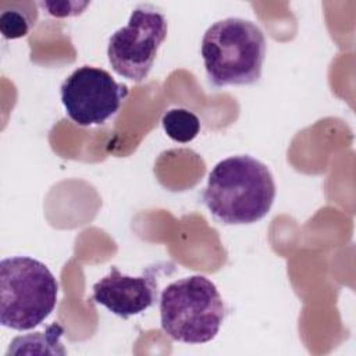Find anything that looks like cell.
<instances>
[{
	"label": "cell",
	"mask_w": 356,
	"mask_h": 356,
	"mask_svg": "<svg viewBox=\"0 0 356 356\" xmlns=\"http://www.w3.org/2000/svg\"><path fill=\"white\" fill-rule=\"evenodd\" d=\"M61 103L70 120L81 127L103 125L128 96V88L103 68L82 65L60 86Z\"/></svg>",
	"instance_id": "obj_6"
},
{
	"label": "cell",
	"mask_w": 356,
	"mask_h": 356,
	"mask_svg": "<svg viewBox=\"0 0 356 356\" xmlns=\"http://www.w3.org/2000/svg\"><path fill=\"white\" fill-rule=\"evenodd\" d=\"M89 1H40L39 6L51 17L64 18V17H75L83 13V10L89 6Z\"/></svg>",
	"instance_id": "obj_11"
},
{
	"label": "cell",
	"mask_w": 356,
	"mask_h": 356,
	"mask_svg": "<svg viewBox=\"0 0 356 356\" xmlns=\"http://www.w3.org/2000/svg\"><path fill=\"white\" fill-rule=\"evenodd\" d=\"M200 53L213 86L252 85L261 76L266 38L254 22L228 17L207 28Z\"/></svg>",
	"instance_id": "obj_2"
},
{
	"label": "cell",
	"mask_w": 356,
	"mask_h": 356,
	"mask_svg": "<svg viewBox=\"0 0 356 356\" xmlns=\"http://www.w3.org/2000/svg\"><path fill=\"white\" fill-rule=\"evenodd\" d=\"M63 334H64V328L58 323H54L49 325L44 332H32L28 335L14 338L6 355L18 353L22 348L28 345H46L51 353L65 355V349L61 346V342H60V338Z\"/></svg>",
	"instance_id": "obj_9"
},
{
	"label": "cell",
	"mask_w": 356,
	"mask_h": 356,
	"mask_svg": "<svg viewBox=\"0 0 356 356\" xmlns=\"http://www.w3.org/2000/svg\"><path fill=\"white\" fill-rule=\"evenodd\" d=\"M38 14L11 8L0 14V31L6 39H19L29 33Z\"/></svg>",
	"instance_id": "obj_10"
},
{
	"label": "cell",
	"mask_w": 356,
	"mask_h": 356,
	"mask_svg": "<svg viewBox=\"0 0 356 356\" xmlns=\"http://www.w3.org/2000/svg\"><path fill=\"white\" fill-rule=\"evenodd\" d=\"M161 125L170 139L181 143L193 140L200 131V120L186 108H171L165 111Z\"/></svg>",
	"instance_id": "obj_8"
},
{
	"label": "cell",
	"mask_w": 356,
	"mask_h": 356,
	"mask_svg": "<svg viewBox=\"0 0 356 356\" xmlns=\"http://www.w3.org/2000/svg\"><path fill=\"white\" fill-rule=\"evenodd\" d=\"M225 316L227 307L216 284L204 275L177 280L160 295L161 330L178 342H210Z\"/></svg>",
	"instance_id": "obj_3"
},
{
	"label": "cell",
	"mask_w": 356,
	"mask_h": 356,
	"mask_svg": "<svg viewBox=\"0 0 356 356\" xmlns=\"http://www.w3.org/2000/svg\"><path fill=\"white\" fill-rule=\"evenodd\" d=\"M275 192L274 177L264 163L249 154H236L214 165L202 200L221 224L243 225L268 214Z\"/></svg>",
	"instance_id": "obj_1"
},
{
	"label": "cell",
	"mask_w": 356,
	"mask_h": 356,
	"mask_svg": "<svg viewBox=\"0 0 356 356\" xmlns=\"http://www.w3.org/2000/svg\"><path fill=\"white\" fill-rule=\"evenodd\" d=\"M58 284L42 261L13 256L0 261V323L15 331H28L54 310Z\"/></svg>",
	"instance_id": "obj_4"
},
{
	"label": "cell",
	"mask_w": 356,
	"mask_h": 356,
	"mask_svg": "<svg viewBox=\"0 0 356 356\" xmlns=\"http://www.w3.org/2000/svg\"><path fill=\"white\" fill-rule=\"evenodd\" d=\"M167 32L164 14L150 6L136 7L128 24L108 39L107 57L113 71L129 81L142 82L147 78Z\"/></svg>",
	"instance_id": "obj_5"
},
{
	"label": "cell",
	"mask_w": 356,
	"mask_h": 356,
	"mask_svg": "<svg viewBox=\"0 0 356 356\" xmlns=\"http://www.w3.org/2000/svg\"><path fill=\"white\" fill-rule=\"evenodd\" d=\"M92 300L104 306L113 314L127 320L146 312L157 300V281L154 267L138 277L122 274L113 266L110 273L93 286Z\"/></svg>",
	"instance_id": "obj_7"
}]
</instances>
